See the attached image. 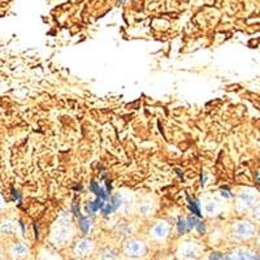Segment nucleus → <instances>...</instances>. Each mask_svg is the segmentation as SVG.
<instances>
[{
  "label": "nucleus",
  "instance_id": "nucleus-3",
  "mask_svg": "<svg viewBox=\"0 0 260 260\" xmlns=\"http://www.w3.org/2000/svg\"><path fill=\"white\" fill-rule=\"evenodd\" d=\"M98 210H99V208H98V206H96L95 202H93V203H89V206H87V212H90V214H94V212H96Z\"/></svg>",
  "mask_w": 260,
  "mask_h": 260
},
{
  "label": "nucleus",
  "instance_id": "nucleus-5",
  "mask_svg": "<svg viewBox=\"0 0 260 260\" xmlns=\"http://www.w3.org/2000/svg\"><path fill=\"white\" fill-rule=\"evenodd\" d=\"M195 228L199 230V233H205L206 232L205 225H203V223H201V221H197V223H195Z\"/></svg>",
  "mask_w": 260,
  "mask_h": 260
},
{
  "label": "nucleus",
  "instance_id": "nucleus-2",
  "mask_svg": "<svg viewBox=\"0 0 260 260\" xmlns=\"http://www.w3.org/2000/svg\"><path fill=\"white\" fill-rule=\"evenodd\" d=\"M189 208H190V211H191L192 214H195V215H197V216H202L198 203H197V202H192L190 198H189Z\"/></svg>",
  "mask_w": 260,
  "mask_h": 260
},
{
  "label": "nucleus",
  "instance_id": "nucleus-4",
  "mask_svg": "<svg viewBox=\"0 0 260 260\" xmlns=\"http://www.w3.org/2000/svg\"><path fill=\"white\" fill-rule=\"evenodd\" d=\"M178 232L180 234H183L186 232V221L185 220H178Z\"/></svg>",
  "mask_w": 260,
  "mask_h": 260
},
{
  "label": "nucleus",
  "instance_id": "nucleus-1",
  "mask_svg": "<svg viewBox=\"0 0 260 260\" xmlns=\"http://www.w3.org/2000/svg\"><path fill=\"white\" fill-rule=\"evenodd\" d=\"M80 226H81V229L84 230L85 233H87L89 232V229H90V221L87 220L86 217L80 216Z\"/></svg>",
  "mask_w": 260,
  "mask_h": 260
}]
</instances>
